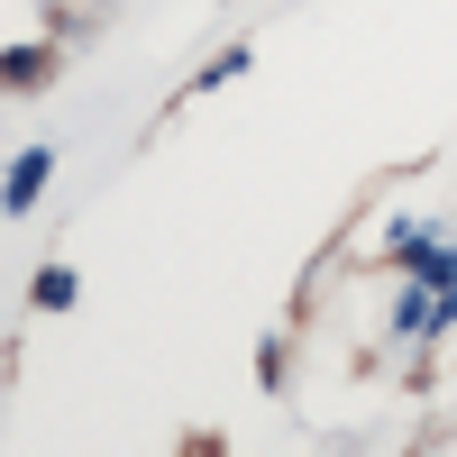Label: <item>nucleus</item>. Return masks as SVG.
I'll use <instances>...</instances> for the list:
<instances>
[{"mask_svg":"<svg viewBox=\"0 0 457 457\" xmlns=\"http://www.w3.org/2000/svg\"><path fill=\"white\" fill-rule=\"evenodd\" d=\"M46 174H55V146H28V156H19L10 174H0V211H37Z\"/></svg>","mask_w":457,"mask_h":457,"instance_id":"f257e3e1","label":"nucleus"},{"mask_svg":"<svg viewBox=\"0 0 457 457\" xmlns=\"http://www.w3.org/2000/svg\"><path fill=\"white\" fill-rule=\"evenodd\" d=\"M403 256H411V284H421V293H439V284H457V247H439V238H411Z\"/></svg>","mask_w":457,"mask_h":457,"instance_id":"f03ea898","label":"nucleus"},{"mask_svg":"<svg viewBox=\"0 0 457 457\" xmlns=\"http://www.w3.org/2000/svg\"><path fill=\"white\" fill-rule=\"evenodd\" d=\"M0 83H46V46H19V55H0Z\"/></svg>","mask_w":457,"mask_h":457,"instance_id":"7ed1b4c3","label":"nucleus"},{"mask_svg":"<svg viewBox=\"0 0 457 457\" xmlns=\"http://www.w3.org/2000/svg\"><path fill=\"white\" fill-rule=\"evenodd\" d=\"M73 302V265H46V275H37V312H64Z\"/></svg>","mask_w":457,"mask_h":457,"instance_id":"20e7f679","label":"nucleus"}]
</instances>
